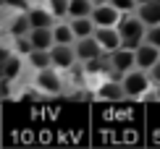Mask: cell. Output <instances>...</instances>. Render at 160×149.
<instances>
[{"label": "cell", "mask_w": 160, "mask_h": 149, "mask_svg": "<svg viewBox=\"0 0 160 149\" xmlns=\"http://www.w3.org/2000/svg\"><path fill=\"white\" fill-rule=\"evenodd\" d=\"M26 16H29V26H32V29H50V21H52V13L50 11L32 8Z\"/></svg>", "instance_id": "obj_13"}, {"label": "cell", "mask_w": 160, "mask_h": 149, "mask_svg": "<svg viewBox=\"0 0 160 149\" xmlns=\"http://www.w3.org/2000/svg\"><path fill=\"white\" fill-rule=\"evenodd\" d=\"M0 5H3V0H0Z\"/></svg>", "instance_id": "obj_29"}, {"label": "cell", "mask_w": 160, "mask_h": 149, "mask_svg": "<svg viewBox=\"0 0 160 149\" xmlns=\"http://www.w3.org/2000/svg\"><path fill=\"white\" fill-rule=\"evenodd\" d=\"M5 60H8V52H5V50H3V47H0V65H3V63H5Z\"/></svg>", "instance_id": "obj_26"}, {"label": "cell", "mask_w": 160, "mask_h": 149, "mask_svg": "<svg viewBox=\"0 0 160 149\" xmlns=\"http://www.w3.org/2000/svg\"><path fill=\"white\" fill-rule=\"evenodd\" d=\"M118 31H121V45H123V47H129V50H137V47L144 42V31H147V24H144L139 16L123 13L121 21H118Z\"/></svg>", "instance_id": "obj_1"}, {"label": "cell", "mask_w": 160, "mask_h": 149, "mask_svg": "<svg viewBox=\"0 0 160 149\" xmlns=\"http://www.w3.org/2000/svg\"><path fill=\"white\" fill-rule=\"evenodd\" d=\"M37 84L42 86L45 92H50V94H58V92H61V79H58V73L50 71V68H42V71H39Z\"/></svg>", "instance_id": "obj_10"}, {"label": "cell", "mask_w": 160, "mask_h": 149, "mask_svg": "<svg viewBox=\"0 0 160 149\" xmlns=\"http://www.w3.org/2000/svg\"><path fill=\"white\" fill-rule=\"evenodd\" d=\"M29 42L34 50H50L52 47V29H32Z\"/></svg>", "instance_id": "obj_11"}, {"label": "cell", "mask_w": 160, "mask_h": 149, "mask_svg": "<svg viewBox=\"0 0 160 149\" xmlns=\"http://www.w3.org/2000/svg\"><path fill=\"white\" fill-rule=\"evenodd\" d=\"M95 39L100 42L102 52H113V50L121 47V31H118V26H97Z\"/></svg>", "instance_id": "obj_5"}, {"label": "cell", "mask_w": 160, "mask_h": 149, "mask_svg": "<svg viewBox=\"0 0 160 149\" xmlns=\"http://www.w3.org/2000/svg\"><path fill=\"white\" fill-rule=\"evenodd\" d=\"M0 71H3V73H0L3 79H8V81H11V79H16V76H18V71H21V60L13 58V55H8V60L0 65Z\"/></svg>", "instance_id": "obj_18"}, {"label": "cell", "mask_w": 160, "mask_h": 149, "mask_svg": "<svg viewBox=\"0 0 160 149\" xmlns=\"http://www.w3.org/2000/svg\"><path fill=\"white\" fill-rule=\"evenodd\" d=\"M134 60H137V68H142V71H150L152 65L160 60V47L155 45H150V42H142L134 50Z\"/></svg>", "instance_id": "obj_6"}, {"label": "cell", "mask_w": 160, "mask_h": 149, "mask_svg": "<svg viewBox=\"0 0 160 149\" xmlns=\"http://www.w3.org/2000/svg\"><path fill=\"white\" fill-rule=\"evenodd\" d=\"M74 52H76L79 60L87 63V60H95V58L102 55V47H100V42L95 39V34H92V37H82V39H79L76 47H74Z\"/></svg>", "instance_id": "obj_7"}, {"label": "cell", "mask_w": 160, "mask_h": 149, "mask_svg": "<svg viewBox=\"0 0 160 149\" xmlns=\"http://www.w3.org/2000/svg\"><path fill=\"white\" fill-rule=\"evenodd\" d=\"M144 42H150V45L160 47V24H155V26H147V31H144Z\"/></svg>", "instance_id": "obj_21"}, {"label": "cell", "mask_w": 160, "mask_h": 149, "mask_svg": "<svg viewBox=\"0 0 160 149\" xmlns=\"http://www.w3.org/2000/svg\"><path fill=\"white\" fill-rule=\"evenodd\" d=\"M16 47H18V52H24V55H29V52L34 50V47H32V42H29V39H26V37H18Z\"/></svg>", "instance_id": "obj_23"}, {"label": "cell", "mask_w": 160, "mask_h": 149, "mask_svg": "<svg viewBox=\"0 0 160 149\" xmlns=\"http://www.w3.org/2000/svg\"><path fill=\"white\" fill-rule=\"evenodd\" d=\"M110 71H116V73H126V71H131V68H137V60H134V50H129V47H118V50H113L110 52Z\"/></svg>", "instance_id": "obj_3"}, {"label": "cell", "mask_w": 160, "mask_h": 149, "mask_svg": "<svg viewBox=\"0 0 160 149\" xmlns=\"http://www.w3.org/2000/svg\"><path fill=\"white\" fill-rule=\"evenodd\" d=\"M95 21H92V16H84V18H71V31H74L76 39L82 37H92L95 34Z\"/></svg>", "instance_id": "obj_12"}, {"label": "cell", "mask_w": 160, "mask_h": 149, "mask_svg": "<svg viewBox=\"0 0 160 149\" xmlns=\"http://www.w3.org/2000/svg\"><path fill=\"white\" fill-rule=\"evenodd\" d=\"M155 86H158V89H155V97L160 99V84H155Z\"/></svg>", "instance_id": "obj_27"}, {"label": "cell", "mask_w": 160, "mask_h": 149, "mask_svg": "<svg viewBox=\"0 0 160 149\" xmlns=\"http://www.w3.org/2000/svg\"><path fill=\"white\" fill-rule=\"evenodd\" d=\"M121 16L123 13L118 8H113L110 3H102V5H95L92 8V21H95V26H118Z\"/></svg>", "instance_id": "obj_4"}, {"label": "cell", "mask_w": 160, "mask_h": 149, "mask_svg": "<svg viewBox=\"0 0 160 149\" xmlns=\"http://www.w3.org/2000/svg\"><path fill=\"white\" fill-rule=\"evenodd\" d=\"M50 60L58 68H71V65L76 63V52L71 50V45H58L55 42L50 47Z\"/></svg>", "instance_id": "obj_8"}, {"label": "cell", "mask_w": 160, "mask_h": 149, "mask_svg": "<svg viewBox=\"0 0 160 149\" xmlns=\"http://www.w3.org/2000/svg\"><path fill=\"white\" fill-rule=\"evenodd\" d=\"M108 3L113 5V8H118L121 13H131L137 8V0H108Z\"/></svg>", "instance_id": "obj_22"}, {"label": "cell", "mask_w": 160, "mask_h": 149, "mask_svg": "<svg viewBox=\"0 0 160 149\" xmlns=\"http://www.w3.org/2000/svg\"><path fill=\"white\" fill-rule=\"evenodd\" d=\"M29 16H21V18H16V21H13V26H11V31L16 37H24V34H29Z\"/></svg>", "instance_id": "obj_19"}, {"label": "cell", "mask_w": 160, "mask_h": 149, "mask_svg": "<svg viewBox=\"0 0 160 149\" xmlns=\"http://www.w3.org/2000/svg\"><path fill=\"white\" fill-rule=\"evenodd\" d=\"M121 86H123V94L129 99H142L144 94H150V86H152L150 71H142V68L126 71L121 79Z\"/></svg>", "instance_id": "obj_2"}, {"label": "cell", "mask_w": 160, "mask_h": 149, "mask_svg": "<svg viewBox=\"0 0 160 149\" xmlns=\"http://www.w3.org/2000/svg\"><path fill=\"white\" fill-rule=\"evenodd\" d=\"M29 63L34 65L37 71H42V68H50L52 60H50V52L48 50H32L29 52Z\"/></svg>", "instance_id": "obj_17"}, {"label": "cell", "mask_w": 160, "mask_h": 149, "mask_svg": "<svg viewBox=\"0 0 160 149\" xmlns=\"http://www.w3.org/2000/svg\"><path fill=\"white\" fill-rule=\"evenodd\" d=\"M92 0H68V16L71 18H84L92 16Z\"/></svg>", "instance_id": "obj_15"}, {"label": "cell", "mask_w": 160, "mask_h": 149, "mask_svg": "<svg viewBox=\"0 0 160 149\" xmlns=\"http://www.w3.org/2000/svg\"><path fill=\"white\" fill-rule=\"evenodd\" d=\"M97 94H100L102 99H113V102L126 97V94H123V86H121V81H108V84H102V86L97 89Z\"/></svg>", "instance_id": "obj_14"}, {"label": "cell", "mask_w": 160, "mask_h": 149, "mask_svg": "<svg viewBox=\"0 0 160 149\" xmlns=\"http://www.w3.org/2000/svg\"><path fill=\"white\" fill-rule=\"evenodd\" d=\"M74 31H71V24H58L55 29H52V42L58 45H71L74 42Z\"/></svg>", "instance_id": "obj_16"}, {"label": "cell", "mask_w": 160, "mask_h": 149, "mask_svg": "<svg viewBox=\"0 0 160 149\" xmlns=\"http://www.w3.org/2000/svg\"><path fill=\"white\" fill-rule=\"evenodd\" d=\"M52 16H68V0H50Z\"/></svg>", "instance_id": "obj_20"}, {"label": "cell", "mask_w": 160, "mask_h": 149, "mask_svg": "<svg viewBox=\"0 0 160 149\" xmlns=\"http://www.w3.org/2000/svg\"><path fill=\"white\" fill-rule=\"evenodd\" d=\"M137 16L147 26L160 24V0H150V3H144V5H137Z\"/></svg>", "instance_id": "obj_9"}, {"label": "cell", "mask_w": 160, "mask_h": 149, "mask_svg": "<svg viewBox=\"0 0 160 149\" xmlns=\"http://www.w3.org/2000/svg\"><path fill=\"white\" fill-rule=\"evenodd\" d=\"M150 79H152V84H160V60L150 68Z\"/></svg>", "instance_id": "obj_24"}, {"label": "cell", "mask_w": 160, "mask_h": 149, "mask_svg": "<svg viewBox=\"0 0 160 149\" xmlns=\"http://www.w3.org/2000/svg\"><path fill=\"white\" fill-rule=\"evenodd\" d=\"M144 3H150V0H137V5H144Z\"/></svg>", "instance_id": "obj_28"}, {"label": "cell", "mask_w": 160, "mask_h": 149, "mask_svg": "<svg viewBox=\"0 0 160 149\" xmlns=\"http://www.w3.org/2000/svg\"><path fill=\"white\" fill-rule=\"evenodd\" d=\"M5 5H13V8H26V0H3Z\"/></svg>", "instance_id": "obj_25"}]
</instances>
